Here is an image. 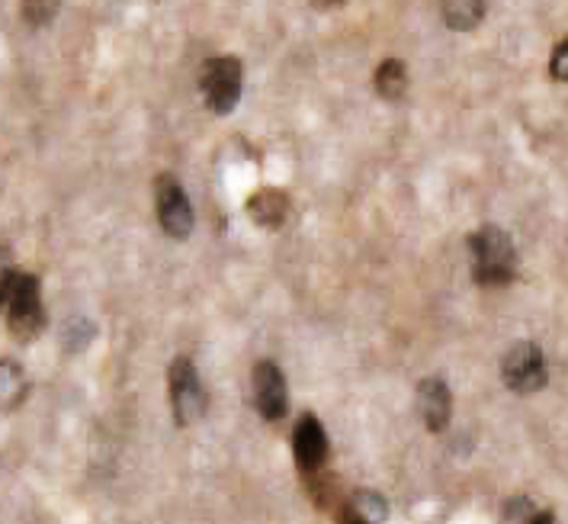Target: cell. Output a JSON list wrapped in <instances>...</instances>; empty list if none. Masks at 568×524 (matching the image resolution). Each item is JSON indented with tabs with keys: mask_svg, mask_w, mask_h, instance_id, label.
Listing matches in <instances>:
<instances>
[{
	"mask_svg": "<svg viewBox=\"0 0 568 524\" xmlns=\"http://www.w3.org/2000/svg\"><path fill=\"white\" fill-rule=\"evenodd\" d=\"M469 261L473 278L481 286H508L517 278V248L510 235L498 225H481L469 235Z\"/></svg>",
	"mask_w": 568,
	"mask_h": 524,
	"instance_id": "cell-1",
	"label": "cell"
},
{
	"mask_svg": "<svg viewBox=\"0 0 568 524\" xmlns=\"http://www.w3.org/2000/svg\"><path fill=\"white\" fill-rule=\"evenodd\" d=\"M3 315H7V329L20 341L39 339L45 329L39 280L17 268L3 271Z\"/></svg>",
	"mask_w": 568,
	"mask_h": 524,
	"instance_id": "cell-2",
	"label": "cell"
},
{
	"mask_svg": "<svg viewBox=\"0 0 568 524\" xmlns=\"http://www.w3.org/2000/svg\"><path fill=\"white\" fill-rule=\"evenodd\" d=\"M244 88V64L235 56H215L200 68V91L206 110L215 117H229L241 100Z\"/></svg>",
	"mask_w": 568,
	"mask_h": 524,
	"instance_id": "cell-3",
	"label": "cell"
},
{
	"mask_svg": "<svg viewBox=\"0 0 568 524\" xmlns=\"http://www.w3.org/2000/svg\"><path fill=\"white\" fill-rule=\"evenodd\" d=\"M168 386H171V409H174V422L180 429H190L196 425L206 409H210V400H206V390H203V380L193 367L190 357H178L168 371Z\"/></svg>",
	"mask_w": 568,
	"mask_h": 524,
	"instance_id": "cell-4",
	"label": "cell"
},
{
	"mask_svg": "<svg viewBox=\"0 0 568 524\" xmlns=\"http://www.w3.org/2000/svg\"><path fill=\"white\" fill-rule=\"evenodd\" d=\"M501 380L517 396H534L546 386L549 371H546V354L537 341H517L510 347L501 361Z\"/></svg>",
	"mask_w": 568,
	"mask_h": 524,
	"instance_id": "cell-5",
	"label": "cell"
},
{
	"mask_svg": "<svg viewBox=\"0 0 568 524\" xmlns=\"http://www.w3.org/2000/svg\"><path fill=\"white\" fill-rule=\"evenodd\" d=\"M154 213H158V225L164 229V235H171L174 242L190 239L193 232V206L186 190L180 187L174 174H161L154 184Z\"/></svg>",
	"mask_w": 568,
	"mask_h": 524,
	"instance_id": "cell-6",
	"label": "cell"
},
{
	"mask_svg": "<svg viewBox=\"0 0 568 524\" xmlns=\"http://www.w3.org/2000/svg\"><path fill=\"white\" fill-rule=\"evenodd\" d=\"M293 457L302 473H318L328 461V434L312 412L300 415L293 429Z\"/></svg>",
	"mask_w": 568,
	"mask_h": 524,
	"instance_id": "cell-7",
	"label": "cell"
},
{
	"mask_svg": "<svg viewBox=\"0 0 568 524\" xmlns=\"http://www.w3.org/2000/svg\"><path fill=\"white\" fill-rule=\"evenodd\" d=\"M254 402L257 412L267 422H280L286 419V405H290V390H286V376L273 364V361H261L254 367Z\"/></svg>",
	"mask_w": 568,
	"mask_h": 524,
	"instance_id": "cell-8",
	"label": "cell"
},
{
	"mask_svg": "<svg viewBox=\"0 0 568 524\" xmlns=\"http://www.w3.org/2000/svg\"><path fill=\"white\" fill-rule=\"evenodd\" d=\"M418 415L427 425V432H444L453 419V393H449L447 380L440 376H427L418 383Z\"/></svg>",
	"mask_w": 568,
	"mask_h": 524,
	"instance_id": "cell-9",
	"label": "cell"
},
{
	"mask_svg": "<svg viewBox=\"0 0 568 524\" xmlns=\"http://www.w3.org/2000/svg\"><path fill=\"white\" fill-rule=\"evenodd\" d=\"M341 524H383L389 518V502L379 493L359 490L341 505Z\"/></svg>",
	"mask_w": 568,
	"mask_h": 524,
	"instance_id": "cell-10",
	"label": "cell"
},
{
	"mask_svg": "<svg viewBox=\"0 0 568 524\" xmlns=\"http://www.w3.org/2000/svg\"><path fill=\"white\" fill-rule=\"evenodd\" d=\"M247 213L257 225L276 229V225H283V219L290 216V196L276 187H264L247 200Z\"/></svg>",
	"mask_w": 568,
	"mask_h": 524,
	"instance_id": "cell-11",
	"label": "cell"
},
{
	"mask_svg": "<svg viewBox=\"0 0 568 524\" xmlns=\"http://www.w3.org/2000/svg\"><path fill=\"white\" fill-rule=\"evenodd\" d=\"M481 17H485V0H444V23L449 30H473L479 27Z\"/></svg>",
	"mask_w": 568,
	"mask_h": 524,
	"instance_id": "cell-12",
	"label": "cell"
},
{
	"mask_svg": "<svg viewBox=\"0 0 568 524\" xmlns=\"http://www.w3.org/2000/svg\"><path fill=\"white\" fill-rule=\"evenodd\" d=\"M408 91V71L398 59H386L376 68V93L383 100H398L402 93Z\"/></svg>",
	"mask_w": 568,
	"mask_h": 524,
	"instance_id": "cell-13",
	"label": "cell"
},
{
	"mask_svg": "<svg viewBox=\"0 0 568 524\" xmlns=\"http://www.w3.org/2000/svg\"><path fill=\"white\" fill-rule=\"evenodd\" d=\"M0 371H3V409H13V405L23 402L30 383H27L23 371H20V364H13V361H3Z\"/></svg>",
	"mask_w": 568,
	"mask_h": 524,
	"instance_id": "cell-14",
	"label": "cell"
},
{
	"mask_svg": "<svg viewBox=\"0 0 568 524\" xmlns=\"http://www.w3.org/2000/svg\"><path fill=\"white\" fill-rule=\"evenodd\" d=\"M61 341H64L68 351H84L93 341V325L88 319H68L64 329H61Z\"/></svg>",
	"mask_w": 568,
	"mask_h": 524,
	"instance_id": "cell-15",
	"label": "cell"
},
{
	"mask_svg": "<svg viewBox=\"0 0 568 524\" xmlns=\"http://www.w3.org/2000/svg\"><path fill=\"white\" fill-rule=\"evenodd\" d=\"M61 0H23V17L30 27H49L59 13Z\"/></svg>",
	"mask_w": 568,
	"mask_h": 524,
	"instance_id": "cell-16",
	"label": "cell"
},
{
	"mask_svg": "<svg viewBox=\"0 0 568 524\" xmlns=\"http://www.w3.org/2000/svg\"><path fill=\"white\" fill-rule=\"evenodd\" d=\"M549 74H552V81H566L568 84V39H562V42L552 49V59H549Z\"/></svg>",
	"mask_w": 568,
	"mask_h": 524,
	"instance_id": "cell-17",
	"label": "cell"
},
{
	"mask_svg": "<svg viewBox=\"0 0 568 524\" xmlns=\"http://www.w3.org/2000/svg\"><path fill=\"white\" fill-rule=\"evenodd\" d=\"M505 522H508V524H530V522H534V508H530V502H527V498H514V502H508Z\"/></svg>",
	"mask_w": 568,
	"mask_h": 524,
	"instance_id": "cell-18",
	"label": "cell"
},
{
	"mask_svg": "<svg viewBox=\"0 0 568 524\" xmlns=\"http://www.w3.org/2000/svg\"><path fill=\"white\" fill-rule=\"evenodd\" d=\"M530 524H556V518H552V512H537Z\"/></svg>",
	"mask_w": 568,
	"mask_h": 524,
	"instance_id": "cell-19",
	"label": "cell"
},
{
	"mask_svg": "<svg viewBox=\"0 0 568 524\" xmlns=\"http://www.w3.org/2000/svg\"><path fill=\"white\" fill-rule=\"evenodd\" d=\"M312 3L325 10V7H337V3H344V0H312Z\"/></svg>",
	"mask_w": 568,
	"mask_h": 524,
	"instance_id": "cell-20",
	"label": "cell"
}]
</instances>
